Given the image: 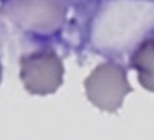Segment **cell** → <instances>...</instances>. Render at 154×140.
Here are the masks:
<instances>
[{
    "label": "cell",
    "mask_w": 154,
    "mask_h": 140,
    "mask_svg": "<svg viewBox=\"0 0 154 140\" xmlns=\"http://www.w3.org/2000/svg\"><path fill=\"white\" fill-rule=\"evenodd\" d=\"M22 79L35 94H48L62 81V65L53 53H37L22 58Z\"/></svg>",
    "instance_id": "6da1fadb"
},
{
    "label": "cell",
    "mask_w": 154,
    "mask_h": 140,
    "mask_svg": "<svg viewBox=\"0 0 154 140\" xmlns=\"http://www.w3.org/2000/svg\"><path fill=\"white\" fill-rule=\"evenodd\" d=\"M128 90L131 89L127 85L122 67L116 69L114 77L109 81V85H104L100 79L93 76L87 79V96L97 108L103 111L115 112L119 106H122L123 97Z\"/></svg>",
    "instance_id": "7a4b0ae2"
},
{
    "label": "cell",
    "mask_w": 154,
    "mask_h": 140,
    "mask_svg": "<svg viewBox=\"0 0 154 140\" xmlns=\"http://www.w3.org/2000/svg\"><path fill=\"white\" fill-rule=\"evenodd\" d=\"M131 66L138 70L139 81L149 90H154V40L149 39L135 51Z\"/></svg>",
    "instance_id": "3957f363"
}]
</instances>
